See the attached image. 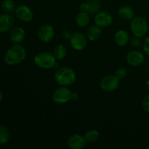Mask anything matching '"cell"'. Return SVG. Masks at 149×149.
Here are the masks:
<instances>
[{
  "label": "cell",
  "instance_id": "6da1fadb",
  "mask_svg": "<svg viewBox=\"0 0 149 149\" xmlns=\"http://www.w3.org/2000/svg\"><path fill=\"white\" fill-rule=\"evenodd\" d=\"M26 57V51L22 45L15 44L9 48L4 55V61L8 65H13L20 63Z\"/></svg>",
  "mask_w": 149,
  "mask_h": 149
},
{
  "label": "cell",
  "instance_id": "7a4b0ae2",
  "mask_svg": "<svg viewBox=\"0 0 149 149\" xmlns=\"http://www.w3.org/2000/svg\"><path fill=\"white\" fill-rule=\"evenodd\" d=\"M77 75L73 68L69 67H62L58 68L55 74V79L59 85L68 86L74 84Z\"/></svg>",
  "mask_w": 149,
  "mask_h": 149
},
{
  "label": "cell",
  "instance_id": "3957f363",
  "mask_svg": "<svg viewBox=\"0 0 149 149\" xmlns=\"http://www.w3.org/2000/svg\"><path fill=\"white\" fill-rule=\"evenodd\" d=\"M35 65L42 69H50L57 65L56 58L53 54L47 52H40L33 58Z\"/></svg>",
  "mask_w": 149,
  "mask_h": 149
},
{
  "label": "cell",
  "instance_id": "277c9868",
  "mask_svg": "<svg viewBox=\"0 0 149 149\" xmlns=\"http://www.w3.org/2000/svg\"><path fill=\"white\" fill-rule=\"evenodd\" d=\"M130 30L134 36L141 38L143 37L148 33V22L141 16L134 17L130 20Z\"/></svg>",
  "mask_w": 149,
  "mask_h": 149
},
{
  "label": "cell",
  "instance_id": "5b68a950",
  "mask_svg": "<svg viewBox=\"0 0 149 149\" xmlns=\"http://www.w3.org/2000/svg\"><path fill=\"white\" fill-rule=\"evenodd\" d=\"M74 93L66 86H60L52 93V100L56 104L63 105L73 99Z\"/></svg>",
  "mask_w": 149,
  "mask_h": 149
},
{
  "label": "cell",
  "instance_id": "8992f818",
  "mask_svg": "<svg viewBox=\"0 0 149 149\" xmlns=\"http://www.w3.org/2000/svg\"><path fill=\"white\" fill-rule=\"evenodd\" d=\"M120 84V79L115 75H108L103 77L100 82V87L103 91L111 93L116 90Z\"/></svg>",
  "mask_w": 149,
  "mask_h": 149
},
{
  "label": "cell",
  "instance_id": "52a82bcc",
  "mask_svg": "<svg viewBox=\"0 0 149 149\" xmlns=\"http://www.w3.org/2000/svg\"><path fill=\"white\" fill-rule=\"evenodd\" d=\"M87 36L80 32H75L72 33L70 44L74 49L77 51H81L85 49L87 45Z\"/></svg>",
  "mask_w": 149,
  "mask_h": 149
},
{
  "label": "cell",
  "instance_id": "ba28073f",
  "mask_svg": "<svg viewBox=\"0 0 149 149\" xmlns=\"http://www.w3.org/2000/svg\"><path fill=\"white\" fill-rule=\"evenodd\" d=\"M55 36V29L52 25L44 24L39 29L37 32L38 39L42 42L47 43L52 40Z\"/></svg>",
  "mask_w": 149,
  "mask_h": 149
},
{
  "label": "cell",
  "instance_id": "9c48e42d",
  "mask_svg": "<svg viewBox=\"0 0 149 149\" xmlns=\"http://www.w3.org/2000/svg\"><path fill=\"white\" fill-rule=\"evenodd\" d=\"M94 21L99 27L107 28L113 23V17L108 12H98L95 15Z\"/></svg>",
  "mask_w": 149,
  "mask_h": 149
},
{
  "label": "cell",
  "instance_id": "30bf717a",
  "mask_svg": "<svg viewBox=\"0 0 149 149\" xmlns=\"http://www.w3.org/2000/svg\"><path fill=\"white\" fill-rule=\"evenodd\" d=\"M126 59L131 66L138 67L144 63L145 57L143 54L140 51L132 50L128 52Z\"/></svg>",
  "mask_w": 149,
  "mask_h": 149
},
{
  "label": "cell",
  "instance_id": "8fae6325",
  "mask_svg": "<svg viewBox=\"0 0 149 149\" xmlns=\"http://www.w3.org/2000/svg\"><path fill=\"white\" fill-rule=\"evenodd\" d=\"M86 143L84 137L79 134L71 135L67 140V145L71 149H82L86 146Z\"/></svg>",
  "mask_w": 149,
  "mask_h": 149
},
{
  "label": "cell",
  "instance_id": "7c38bea8",
  "mask_svg": "<svg viewBox=\"0 0 149 149\" xmlns=\"http://www.w3.org/2000/svg\"><path fill=\"white\" fill-rule=\"evenodd\" d=\"M15 15L17 18L23 22H30L33 17L31 9L26 5L19 6L15 10Z\"/></svg>",
  "mask_w": 149,
  "mask_h": 149
},
{
  "label": "cell",
  "instance_id": "4fadbf2b",
  "mask_svg": "<svg viewBox=\"0 0 149 149\" xmlns=\"http://www.w3.org/2000/svg\"><path fill=\"white\" fill-rule=\"evenodd\" d=\"M15 20L13 16L8 14L0 15V31L7 32L13 29Z\"/></svg>",
  "mask_w": 149,
  "mask_h": 149
},
{
  "label": "cell",
  "instance_id": "5bb4252c",
  "mask_svg": "<svg viewBox=\"0 0 149 149\" xmlns=\"http://www.w3.org/2000/svg\"><path fill=\"white\" fill-rule=\"evenodd\" d=\"M26 33L24 29L20 27L13 28L10 33V39L14 44H19L25 39Z\"/></svg>",
  "mask_w": 149,
  "mask_h": 149
},
{
  "label": "cell",
  "instance_id": "9a60e30c",
  "mask_svg": "<svg viewBox=\"0 0 149 149\" xmlns=\"http://www.w3.org/2000/svg\"><path fill=\"white\" fill-rule=\"evenodd\" d=\"M114 40L119 47L126 46L130 42V35L125 30H119L114 35Z\"/></svg>",
  "mask_w": 149,
  "mask_h": 149
},
{
  "label": "cell",
  "instance_id": "2e32d148",
  "mask_svg": "<svg viewBox=\"0 0 149 149\" xmlns=\"http://www.w3.org/2000/svg\"><path fill=\"white\" fill-rule=\"evenodd\" d=\"M119 17L124 20H131L135 17V11L129 6H122L118 10Z\"/></svg>",
  "mask_w": 149,
  "mask_h": 149
},
{
  "label": "cell",
  "instance_id": "e0dca14e",
  "mask_svg": "<svg viewBox=\"0 0 149 149\" xmlns=\"http://www.w3.org/2000/svg\"><path fill=\"white\" fill-rule=\"evenodd\" d=\"M101 36V29L97 25L90 26L87 30V39L92 42L97 40Z\"/></svg>",
  "mask_w": 149,
  "mask_h": 149
},
{
  "label": "cell",
  "instance_id": "ac0fdd59",
  "mask_svg": "<svg viewBox=\"0 0 149 149\" xmlns=\"http://www.w3.org/2000/svg\"><path fill=\"white\" fill-rule=\"evenodd\" d=\"M90 14L85 12H81L79 13L76 16V23L79 27L84 28L90 23Z\"/></svg>",
  "mask_w": 149,
  "mask_h": 149
},
{
  "label": "cell",
  "instance_id": "d6986e66",
  "mask_svg": "<svg viewBox=\"0 0 149 149\" xmlns=\"http://www.w3.org/2000/svg\"><path fill=\"white\" fill-rule=\"evenodd\" d=\"M66 47L63 45L60 44V45L55 46V47L53 49V53L52 54L55 56V58H56V60L61 61V60L65 58V55H66Z\"/></svg>",
  "mask_w": 149,
  "mask_h": 149
},
{
  "label": "cell",
  "instance_id": "ffe728a7",
  "mask_svg": "<svg viewBox=\"0 0 149 149\" xmlns=\"http://www.w3.org/2000/svg\"><path fill=\"white\" fill-rule=\"evenodd\" d=\"M86 1L89 7V14H97L101 7L100 1L99 0H87Z\"/></svg>",
  "mask_w": 149,
  "mask_h": 149
},
{
  "label": "cell",
  "instance_id": "44dd1931",
  "mask_svg": "<svg viewBox=\"0 0 149 149\" xmlns=\"http://www.w3.org/2000/svg\"><path fill=\"white\" fill-rule=\"evenodd\" d=\"M84 137L87 142L93 143L98 139L99 132L96 130H90L85 132Z\"/></svg>",
  "mask_w": 149,
  "mask_h": 149
},
{
  "label": "cell",
  "instance_id": "7402d4cb",
  "mask_svg": "<svg viewBox=\"0 0 149 149\" xmlns=\"http://www.w3.org/2000/svg\"><path fill=\"white\" fill-rule=\"evenodd\" d=\"M10 139V132L4 126H0V145H4Z\"/></svg>",
  "mask_w": 149,
  "mask_h": 149
},
{
  "label": "cell",
  "instance_id": "603a6c76",
  "mask_svg": "<svg viewBox=\"0 0 149 149\" xmlns=\"http://www.w3.org/2000/svg\"><path fill=\"white\" fill-rule=\"evenodd\" d=\"M1 7L6 13H12L15 8V4L13 0H4L1 3Z\"/></svg>",
  "mask_w": 149,
  "mask_h": 149
},
{
  "label": "cell",
  "instance_id": "cb8c5ba5",
  "mask_svg": "<svg viewBox=\"0 0 149 149\" xmlns=\"http://www.w3.org/2000/svg\"><path fill=\"white\" fill-rule=\"evenodd\" d=\"M114 75L120 80L123 79L127 75V69L125 68H123V67H119L116 70Z\"/></svg>",
  "mask_w": 149,
  "mask_h": 149
},
{
  "label": "cell",
  "instance_id": "d4e9b609",
  "mask_svg": "<svg viewBox=\"0 0 149 149\" xmlns=\"http://www.w3.org/2000/svg\"><path fill=\"white\" fill-rule=\"evenodd\" d=\"M142 107L147 113H149V94L146 95L142 100Z\"/></svg>",
  "mask_w": 149,
  "mask_h": 149
},
{
  "label": "cell",
  "instance_id": "484cf974",
  "mask_svg": "<svg viewBox=\"0 0 149 149\" xmlns=\"http://www.w3.org/2000/svg\"><path fill=\"white\" fill-rule=\"evenodd\" d=\"M130 44L132 47H141V45H142L141 37L135 36V37L131 39Z\"/></svg>",
  "mask_w": 149,
  "mask_h": 149
},
{
  "label": "cell",
  "instance_id": "4316f807",
  "mask_svg": "<svg viewBox=\"0 0 149 149\" xmlns=\"http://www.w3.org/2000/svg\"><path fill=\"white\" fill-rule=\"evenodd\" d=\"M143 49L145 53L149 56V36L146 38L143 44Z\"/></svg>",
  "mask_w": 149,
  "mask_h": 149
},
{
  "label": "cell",
  "instance_id": "83f0119b",
  "mask_svg": "<svg viewBox=\"0 0 149 149\" xmlns=\"http://www.w3.org/2000/svg\"><path fill=\"white\" fill-rule=\"evenodd\" d=\"M79 9H80V11L85 12V13H88L89 7H88V4H87V1L81 3L79 6Z\"/></svg>",
  "mask_w": 149,
  "mask_h": 149
},
{
  "label": "cell",
  "instance_id": "f1b7e54d",
  "mask_svg": "<svg viewBox=\"0 0 149 149\" xmlns=\"http://www.w3.org/2000/svg\"><path fill=\"white\" fill-rule=\"evenodd\" d=\"M62 36L65 39H66V40H70L71 36H72V33H71V32L69 31H65L63 32Z\"/></svg>",
  "mask_w": 149,
  "mask_h": 149
},
{
  "label": "cell",
  "instance_id": "f546056e",
  "mask_svg": "<svg viewBox=\"0 0 149 149\" xmlns=\"http://www.w3.org/2000/svg\"><path fill=\"white\" fill-rule=\"evenodd\" d=\"M146 86L147 90H148L149 91V78L146 80Z\"/></svg>",
  "mask_w": 149,
  "mask_h": 149
},
{
  "label": "cell",
  "instance_id": "4dcf8cb0",
  "mask_svg": "<svg viewBox=\"0 0 149 149\" xmlns=\"http://www.w3.org/2000/svg\"><path fill=\"white\" fill-rule=\"evenodd\" d=\"M146 66L147 70L149 71V58L146 61Z\"/></svg>",
  "mask_w": 149,
  "mask_h": 149
},
{
  "label": "cell",
  "instance_id": "1f68e13d",
  "mask_svg": "<svg viewBox=\"0 0 149 149\" xmlns=\"http://www.w3.org/2000/svg\"><path fill=\"white\" fill-rule=\"evenodd\" d=\"M1 99H2V93H1V92L0 91V101L1 100Z\"/></svg>",
  "mask_w": 149,
  "mask_h": 149
}]
</instances>
